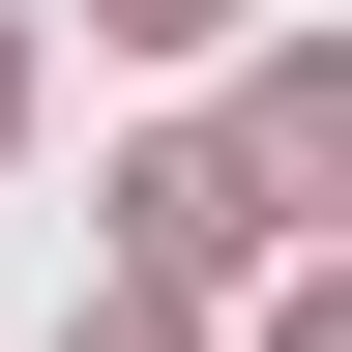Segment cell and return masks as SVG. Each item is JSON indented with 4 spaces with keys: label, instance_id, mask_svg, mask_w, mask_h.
Here are the masks:
<instances>
[{
    "label": "cell",
    "instance_id": "cell-1",
    "mask_svg": "<svg viewBox=\"0 0 352 352\" xmlns=\"http://www.w3.org/2000/svg\"><path fill=\"white\" fill-rule=\"evenodd\" d=\"M264 235V147H118V294H206Z\"/></svg>",
    "mask_w": 352,
    "mask_h": 352
},
{
    "label": "cell",
    "instance_id": "cell-2",
    "mask_svg": "<svg viewBox=\"0 0 352 352\" xmlns=\"http://www.w3.org/2000/svg\"><path fill=\"white\" fill-rule=\"evenodd\" d=\"M235 147H264V206H352V59H264Z\"/></svg>",
    "mask_w": 352,
    "mask_h": 352
},
{
    "label": "cell",
    "instance_id": "cell-3",
    "mask_svg": "<svg viewBox=\"0 0 352 352\" xmlns=\"http://www.w3.org/2000/svg\"><path fill=\"white\" fill-rule=\"evenodd\" d=\"M118 30H147V59H206V30H235V0H118Z\"/></svg>",
    "mask_w": 352,
    "mask_h": 352
},
{
    "label": "cell",
    "instance_id": "cell-4",
    "mask_svg": "<svg viewBox=\"0 0 352 352\" xmlns=\"http://www.w3.org/2000/svg\"><path fill=\"white\" fill-rule=\"evenodd\" d=\"M59 352H176V294H118V323H59Z\"/></svg>",
    "mask_w": 352,
    "mask_h": 352
},
{
    "label": "cell",
    "instance_id": "cell-5",
    "mask_svg": "<svg viewBox=\"0 0 352 352\" xmlns=\"http://www.w3.org/2000/svg\"><path fill=\"white\" fill-rule=\"evenodd\" d=\"M294 352H352V294H294Z\"/></svg>",
    "mask_w": 352,
    "mask_h": 352
}]
</instances>
